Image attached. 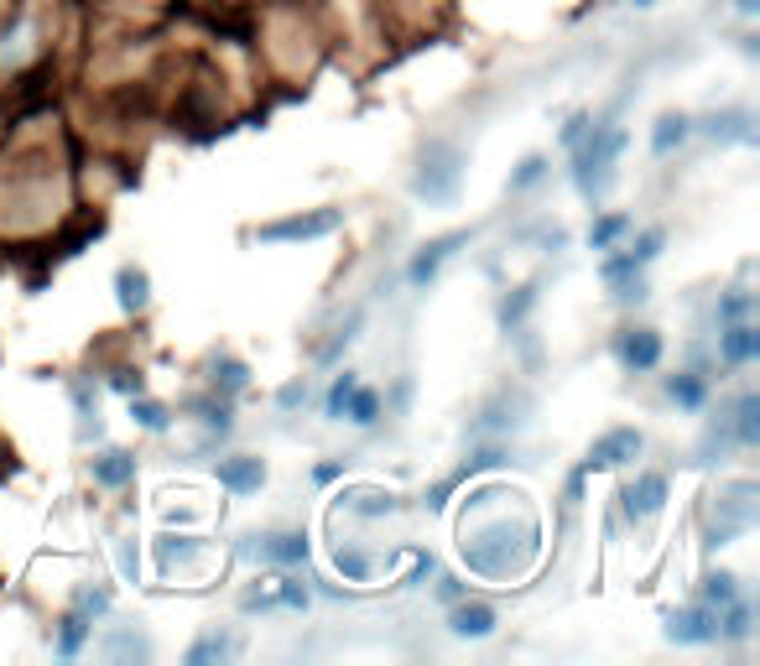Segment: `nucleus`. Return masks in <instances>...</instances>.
I'll return each instance as SVG.
<instances>
[{
	"label": "nucleus",
	"mask_w": 760,
	"mask_h": 666,
	"mask_svg": "<svg viewBox=\"0 0 760 666\" xmlns=\"http://www.w3.org/2000/svg\"><path fill=\"white\" fill-rule=\"evenodd\" d=\"M526 495H505L500 484H479L464 521H458V552L479 578H522L537 563V516L522 505Z\"/></svg>",
	"instance_id": "f257e3e1"
},
{
	"label": "nucleus",
	"mask_w": 760,
	"mask_h": 666,
	"mask_svg": "<svg viewBox=\"0 0 760 666\" xmlns=\"http://www.w3.org/2000/svg\"><path fill=\"white\" fill-rule=\"evenodd\" d=\"M620 151H625V131H599V125H589L573 141V183H578L584 198H599V193L610 188Z\"/></svg>",
	"instance_id": "f03ea898"
},
{
	"label": "nucleus",
	"mask_w": 760,
	"mask_h": 666,
	"mask_svg": "<svg viewBox=\"0 0 760 666\" xmlns=\"http://www.w3.org/2000/svg\"><path fill=\"white\" fill-rule=\"evenodd\" d=\"M458 183H464V151L449 141H432L428 151H422V166H417V198L422 203H432V209H443V203H453L458 198Z\"/></svg>",
	"instance_id": "7ed1b4c3"
},
{
	"label": "nucleus",
	"mask_w": 760,
	"mask_h": 666,
	"mask_svg": "<svg viewBox=\"0 0 760 666\" xmlns=\"http://www.w3.org/2000/svg\"><path fill=\"white\" fill-rule=\"evenodd\" d=\"M756 526V484L745 479V484H730L724 490V499H719V521H713V542L724 547V542H735V536H745Z\"/></svg>",
	"instance_id": "20e7f679"
},
{
	"label": "nucleus",
	"mask_w": 760,
	"mask_h": 666,
	"mask_svg": "<svg viewBox=\"0 0 760 666\" xmlns=\"http://www.w3.org/2000/svg\"><path fill=\"white\" fill-rule=\"evenodd\" d=\"M339 224H344V209H318V214L261 224V239H271V245H286V239H323V235H333Z\"/></svg>",
	"instance_id": "39448f33"
},
{
	"label": "nucleus",
	"mask_w": 760,
	"mask_h": 666,
	"mask_svg": "<svg viewBox=\"0 0 760 666\" xmlns=\"http://www.w3.org/2000/svg\"><path fill=\"white\" fill-rule=\"evenodd\" d=\"M250 615H266V609H308V589L297 578H261V589L240 599Z\"/></svg>",
	"instance_id": "423d86ee"
},
{
	"label": "nucleus",
	"mask_w": 760,
	"mask_h": 666,
	"mask_svg": "<svg viewBox=\"0 0 760 666\" xmlns=\"http://www.w3.org/2000/svg\"><path fill=\"white\" fill-rule=\"evenodd\" d=\"M641 432L636 428H615L604 432V437H594V448H589V458H584V469H620V464H630V458H641Z\"/></svg>",
	"instance_id": "0eeeda50"
},
{
	"label": "nucleus",
	"mask_w": 760,
	"mask_h": 666,
	"mask_svg": "<svg viewBox=\"0 0 760 666\" xmlns=\"http://www.w3.org/2000/svg\"><path fill=\"white\" fill-rule=\"evenodd\" d=\"M245 552L250 557H261V563H303L308 557V542H303V531H256V536H245Z\"/></svg>",
	"instance_id": "6e6552de"
},
{
	"label": "nucleus",
	"mask_w": 760,
	"mask_h": 666,
	"mask_svg": "<svg viewBox=\"0 0 760 666\" xmlns=\"http://www.w3.org/2000/svg\"><path fill=\"white\" fill-rule=\"evenodd\" d=\"M666 636L677 645H703V641H713L719 636V609H672L666 615Z\"/></svg>",
	"instance_id": "1a4fd4ad"
},
{
	"label": "nucleus",
	"mask_w": 760,
	"mask_h": 666,
	"mask_svg": "<svg viewBox=\"0 0 760 666\" xmlns=\"http://www.w3.org/2000/svg\"><path fill=\"white\" fill-rule=\"evenodd\" d=\"M458 245H469V230H453V235L428 239V245L417 250V261H412V286H428L432 276L443 271V261H453V256H458Z\"/></svg>",
	"instance_id": "9d476101"
},
{
	"label": "nucleus",
	"mask_w": 760,
	"mask_h": 666,
	"mask_svg": "<svg viewBox=\"0 0 760 666\" xmlns=\"http://www.w3.org/2000/svg\"><path fill=\"white\" fill-rule=\"evenodd\" d=\"M620 499H625V516H630V521H651V516L666 505V479L662 474H641L636 484H625V495Z\"/></svg>",
	"instance_id": "9b49d317"
},
{
	"label": "nucleus",
	"mask_w": 760,
	"mask_h": 666,
	"mask_svg": "<svg viewBox=\"0 0 760 666\" xmlns=\"http://www.w3.org/2000/svg\"><path fill=\"white\" fill-rule=\"evenodd\" d=\"M449 630L464 636V641H485V636H495V609L490 604H469V599H453Z\"/></svg>",
	"instance_id": "f8f14e48"
},
{
	"label": "nucleus",
	"mask_w": 760,
	"mask_h": 666,
	"mask_svg": "<svg viewBox=\"0 0 760 666\" xmlns=\"http://www.w3.org/2000/svg\"><path fill=\"white\" fill-rule=\"evenodd\" d=\"M204 557H209V542H204V536H172V531H167L162 542H157V563H162V572L193 568V563H204Z\"/></svg>",
	"instance_id": "ddd939ff"
},
{
	"label": "nucleus",
	"mask_w": 760,
	"mask_h": 666,
	"mask_svg": "<svg viewBox=\"0 0 760 666\" xmlns=\"http://www.w3.org/2000/svg\"><path fill=\"white\" fill-rule=\"evenodd\" d=\"M615 349H620V365H625V370H651V365L662 359V338L651 329H630V333H620Z\"/></svg>",
	"instance_id": "4468645a"
},
{
	"label": "nucleus",
	"mask_w": 760,
	"mask_h": 666,
	"mask_svg": "<svg viewBox=\"0 0 760 666\" xmlns=\"http://www.w3.org/2000/svg\"><path fill=\"white\" fill-rule=\"evenodd\" d=\"M339 510H355V516H391V510H396V495L380 490V484H350V490H339Z\"/></svg>",
	"instance_id": "2eb2a0df"
},
{
	"label": "nucleus",
	"mask_w": 760,
	"mask_h": 666,
	"mask_svg": "<svg viewBox=\"0 0 760 666\" xmlns=\"http://www.w3.org/2000/svg\"><path fill=\"white\" fill-rule=\"evenodd\" d=\"M261 479H266L261 458H219V484H224V490H235V495L261 490Z\"/></svg>",
	"instance_id": "dca6fc26"
},
{
	"label": "nucleus",
	"mask_w": 760,
	"mask_h": 666,
	"mask_svg": "<svg viewBox=\"0 0 760 666\" xmlns=\"http://www.w3.org/2000/svg\"><path fill=\"white\" fill-rule=\"evenodd\" d=\"M719 355L730 359V365H745V359L760 355V333L756 323L745 318V323H724V333H719Z\"/></svg>",
	"instance_id": "f3484780"
},
{
	"label": "nucleus",
	"mask_w": 760,
	"mask_h": 666,
	"mask_svg": "<svg viewBox=\"0 0 760 666\" xmlns=\"http://www.w3.org/2000/svg\"><path fill=\"white\" fill-rule=\"evenodd\" d=\"M115 303L125 312H142L146 303H151V282H146L142 266H120L115 271Z\"/></svg>",
	"instance_id": "a211bd4d"
},
{
	"label": "nucleus",
	"mask_w": 760,
	"mask_h": 666,
	"mask_svg": "<svg viewBox=\"0 0 760 666\" xmlns=\"http://www.w3.org/2000/svg\"><path fill=\"white\" fill-rule=\"evenodd\" d=\"M688 136H692V120L688 115H662V120H657V131H651V151L666 157V151H677Z\"/></svg>",
	"instance_id": "6ab92c4d"
},
{
	"label": "nucleus",
	"mask_w": 760,
	"mask_h": 666,
	"mask_svg": "<svg viewBox=\"0 0 760 666\" xmlns=\"http://www.w3.org/2000/svg\"><path fill=\"white\" fill-rule=\"evenodd\" d=\"M709 136L713 141H756V131H750V115H745V110L709 115Z\"/></svg>",
	"instance_id": "aec40b11"
},
{
	"label": "nucleus",
	"mask_w": 760,
	"mask_h": 666,
	"mask_svg": "<svg viewBox=\"0 0 760 666\" xmlns=\"http://www.w3.org/2000/svg\"><path fill=\"white\" fill-rule=\"evenodd\" d=\"M95 479L99 484H131V479H136V458H131V453H99L95 458Z\"/></svg>",
	"instance_id": "412c9836"
},
{
	"label": "nucleus",
	"mask_w": 760,
	"mask_h": 666,
	"mask_svg": "<svg viewBox=\"0 0 760 666\" xmlns=\"http://www.w3.org/2000/svg\"><path fill=\"white\" fill-rule=\"evenodd\" d=\"M209 370H214V375H209V381H214V391H224V396H240V391L250 385V370H245L240 359H230V355L214 359Z\"/></svg>",
	"instance_id": "4be33fe9"
},
{
	"label": "nucleus",
	"mask_w": 760,
	"mask_h": 666,
	"mask_svg": "<svg viewBox=\"0 0 760 666\" xmlns=\"http://www.w3.org/2000/svg\"><path fill=\"white\" fill-rule=\"evenodd\" d=\"M339 417H350L355 428H370V422H376V417H380V396H376V391H365V385H355V391H350V402H344V411H339Z\"/></svg>",
	"instance_id": "5701e85b"
},
{
	"label": "nucleus",
	"mask_w": 760,
	"mask_h": 666,
	"mask_svg": "<svg viewBox=\"0 0 760 666\" xmlns=\"http://www.w3.org/2000/svg\"><path fill=\"white\" fill-rule=\"evenodd\" d=\"M240 651V641L235 636H204V641L193 645L188 651V666H204V662H230Z\"/></svg>",
	"instance_id": "b1692460"
},
{
	"label": "nucleus",
	"mask_w": 760,
	"mask_h": 666,
	"mask_svg": "<svg viewBox=\"0 0 760 666\" xmlns=\"http://www.w3.org/2000/svg\"><path fill=\"white\" fill-rule=\"evenodd\" d=\"M333 568L344 572L350 583H365V578L376 572V557H370V552H359V547H339V552H333Z\"/></svg>",
	"instance_id": "393cba45"
},
{
	"label": "nucleus",
	"mask_w": 760,
	"mask_h": 666,
	"mask_svg": "<svg viewBox=\"0 0 760 666\" xmlns=\"http://www.w3.org/2000/svg\"><path fill=\"white\" fill-rule=\"evenodd\" d=\"M131 422H136V428H146V432H167V422H172V417H167L162 402H146L142 391H136V396H131Z\"/></svg>",
	"instance_id": "a878e982"
},
{
	"label": "nucleus",
	"mask_w": 760,
	"mask_h": 666,
	"mask_svg": "<svg viewBox=\"0 0 760 666\" xmlns=\"http://www.w3.org/2000/svg\"><path fill=\"white\" fill-rule=\"evenodd\" d=\"M719 636H730V641H745V636H750V604H745V599H735V604L719 609Z\"/></svg>",
	"instance_id": "bb28decb"
},
{
	"label": "nucleus",
	"mask_w": 760,
	"mask_h": 666,
	"mask_svg": "<svg viewBox=\"0 0 760 666\" xmlns=\"http://www.w3.org/2000/svg\"><path fill=\"white\" fill-rule=\"evenodd\" d=\"M735 437H739V443H756V437H760V402H756V396H739V406H735Z\"/></svg>",
	"instance_id": "cd10ccee"
},
{
	"label": "nucleus",
	"mask_w": 760,
	"mask_h": 666,
	"mask_svg": "<svg viewBox=\"0 0 760 666\" xmlns=\"http://www.w3.org/2000/svg\"><path fill=\"white\" fill-rule=\"evenodd\" d=\"M84 636H89V615L73 609V615L63 619V630H58V651H63V656H78V651H84Z\"/></svg>",
	"instance_id": "c85d7f7f"
},
{
	"label": "nucleus",
	"mask_w": 760,
	"mask_h": 666,
	"mask_svg": "<svg viewBox=\"0 0 760 666\" xmlns=\"http://www.w3.org/2000/svg\"><path fill=\"white\" fill-rule=\"evenodd\" d=\"M666 396L677 406H688V411H698L703 406V381H692V375H672L666 381Z\"/></svg>",
	"instance_id": "c756f323"
},
{
	"label": "nucleus",
	"mask_w": 760,
	"mask_h": 666,
	"mask_svg": "<svg viewBox=\"0 0 760 666\" xmlns=\"http://www.w3.org/2000/svg\"><path fill=\"white\" fill-rule=\"evenodd\" d=\"M735 599H739V589H735L730 572H713L709 583H703V604H709V609H724V604H735Z\"/></svg>",
	"instance_id": "7c9ffc66"
},
{
	"label": "nucleus",
	"mask_w": 760,
	"mask_h": 666,
	"mask_svg": "<svg viewBox=\"0 0 760 666\" xmlns=\"http://www.w3.org/2000/svg\"><path fill=\"white\" fill-rule=\"evenodd\" d=\"M657 256H662V230H646L641 239H636V245H630V250H625V261H636L646 271V266L657 261Z\"/></svg>",
	"instance_id": "2f4dec72"
},
{
	"label": "nucleus",
	"mask_w": 760,
	"mask_h": 666,
	"mask_svg": "<svg viewBox=\"0 0 760 666\" xmlns=\"http://www.w3.org/2000/svg\"><path fill=\"white\" fill-rule=\"evenodd\" d=\"M625 230H630V219H625V214H610V219H599L594 235H589V239H594V250H610V245H615Z\"/></svg>",
	"instance_id": "473e14b6"
},
{
	"label": "nucleus",
	"mask_w": 760,
	"mask_h": 666,
	"mask_svg": "<svg viewBox=\"0 0 760 666\" xmlns=\"http://www.w3.org/2000/svg\"><path fill=\"white\" fill-rule=\"evenodd\" d=\"M359 385V375L355 370H344V375H339V381L329 385V402H323V411H329V417H339V411H344V402H350V391H355Z\"/></svg>",
	"instance_id": "72a5a7b5"
},
{
	"label": "nucleus",
	"mask_w": 760,
	"mask_h": 666,
	"mask_svg": "<svg viewBox=\"0 0 760 666\" xmlns=\"http://www.w3.org/2000/svg\"><path fill=\"white\" fill-rule=\"evenodd\" d=\"M750 312H756L750 292H735V297H724V303H719V323H745Z\"/></svg>",
	"instance_id": "f704fd0d"
},
{
	"label": "nucleus",
	"mask_w": 760,
	"mask_h": 666,
	"mask_svg": "<svg viewBox=\"0 0 760 666\" xmlns=\"http://www.w3.org/2000/svg\"><path fill=\"white\" fill-rule=\"evenodd\" d=\"M531 303H537V286H522V292H516V297L500 308V323H505V329H511V323H522V312L531 308Z\"/></svg>",
	"instance_id": "c9c22d12"
},
{
	"label": "nucleus",
	"mask_w": 760,
	"mask_h": 666,
	"mask_svg": "<svg viewBox=\"0 0 760 666\" xmlns=\"http://www.w3.org/2000/svg\"><path fill=\"white\" fill-rule=\"evenodd\" d=\"M198 411H204V428H209V432H219V437L230 432V406H219V402H198Z\"/></svg>",
	"instance_id": "e433bc0d"
},
{
	"label": "nucleus",
	"mask_w": 760,
	"mask_h": 666,
	"mask_svg": "<svg viewBox=\"0 0 760 666\" xmlns=\"http://www.w3.org/2000/svg\"><path fill=\"white\" fill-rule=\"evenodd\" d=\"M542 172H547V162H542V157H526V162H522V172L511 177V188L522 193V188H531V183H542Z\"/></svg>",
	"instance_id": "4c0bfd02"
},
{
	"label": "nucleus",
	"mask_w": 760,
	"mask_h": 666,
	"mask_svg": "<svg viewBox=\"0 0 760 666\" xmlns=\"http://www.w3.org/2000/svg\"><path fill=\"white\" fill-rule=\"evenodd\" d=\"M120 651H125V656H146V641L142 636H131V630H120L115 641L105 645V656H120Z\"/></svg>",
	"instance_id": "58836bf2"
},
{
	"label": "nucleus",
	"mask_w": 760,
	"mask_h": 666,
	"mask_svg": "<svg viewBox=\"0 0 760 666\" xmlns=\"http://www.w3.org/2000/svg\"><path fill=\"white\" fill-rule=\"evenodd\" d=\"M105 604H110L105 589H84V594H78V615H105Z\"/></svg>",
	"instance_id": "ea45409f"
},
{
	"label": "nucleus",
	"mask_w": 760,
	"mask_h": 666,
	"mask_svg": "<svg viewBox=\"0 0 760 666\" xmlns=\"http://www.w3.org/2000/svg\"><path fill=\"white\" fill-rule=\"evenodd\" d=\"M120 572H125L131 583H136V572H142V557H136V547H131V542H120Z\"/></svg>",
	"instance_id": "a19ab883"
},
{
	"label": "nucleus",
	"mask_w": 760,
	"mask_h": 666,
	"mask_svg": "<svg viewBox=\"0 0 760 666\" xmlns=\"http://www.w3.org/2000/svg\"><path fill=\"white\" fill-rule=\"evenodd\" d=\"M110 385H115L120 396H136V391H142V375H131V370H120V375H110Z\"/></svg>",
	"instance_id": "79ce46f5"
},
{
	"label": "nucleus",
	"mask_w": 760,
	"mask_h": 666,
	"mask_svg": "<svg viewBox=\"0 0 760 666\" xmlns=\"http://www.w3.org/2000/svg\"><path fill=\"white\" fill-rule=\"evenodd\" d=\"M422 578H432V557H417V563H412V578H406V583H422Z\"/></svg>",
	"instance_id": "37998d69"
},
{
	"label": "nucleus",
	"mask_w": 760,
	"mask_h": 666,
	"mask_svg": "<svg viewBox=\"0 0 760 666\" xmlns=\"http://www.w3.org/2000/svg\"><path fill=\"white\" fill-rule=\"evenodd\" d=\"M297 402H308V385H286L282 391V406H297Z\"/></svg>",
	"instance_id": "c03bdc74"
},
{
	"label": "nucleus",
	"mask_w": 760,
	"mask_h": 666,
	"mask_svg": "<svg viewBox=\"0 0 760 666\" xmlns=\"http://www.w3.org/2000/svg\"><path fill=\"white\" fill-rule=\"evenodd\" d=\"M636 5H651V0H636Z\"/></svg>",
	"instance_id": "a18cd8bd"
}]
</instances>
